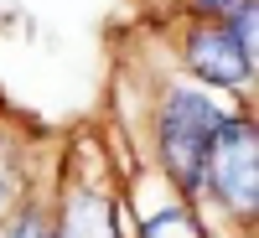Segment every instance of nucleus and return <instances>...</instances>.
I'll use <instances>...</instances> for the list:
<instances>
[{
  "instance_id": "obj_3",
  "label": "nucleus",
  "mask_w": 259,
  "mask_h": 238,
  "mask_svg": "<svg viewBox=\"0 0 259 238\" xmlns=\"http://www.w3.org/2000/svg\"><path fill=\"white\" fill-rule=\"evenodd\" d=\"M187 62H192V73H197V78L218 83V88H233V83H244V78L254 73V62L239 52V41H233L228 26H202V31H192Z\"/></svg>"
},
{
  "instance_id": "obj_5",
  "label": "nucleus",
  "mask_w": 259,
  "mask_h": 238,
  "mask_svg": "<svg viewBox=\"0 0 259 238\" xmlns=\"http://www.w3.org/2000/svg\"><path fill=\"white\" fill-rule=\"evenodd\" d=\"M233 6H244V0H197V11H207V16H228Z\"/></svg>"
},
{
  "instance_id": "obj_6",
  "label": "nucleus",
  "mask_w": 259,
  "mask_h": 238,
  "mask_svg": "<svg viewBox=\"0 0 259 238\" xmlns=\"http://www.w3.org/2000/svg\"><path fill=\"white\" fill-rule=\"evenodd\" d=\"M11 238H52V233H41L36 223H26V228H21V233H11Z\"/></svg>"
},
{
  "instance_id": "obj_4",
  "label": "nucleus",
  "mask_w": 259,
  "mask_h": 238,
  "mask_svg": "<svg viewBox=\"0 0 259 238\" xmlns=\"http://www.w3.org/2000/svg\"><path fill=\"white\" fill-rule=\"evenodd\" d=\"M145 238H202V233L192 228V218H187V212H161V218L145 228Z\"/></svg>"
},
{
  "instance_id": "obj_2",
  "label": "nucleus",
  "mask_w": 259,
  "mask_h": 238,
  "mask_svg": "<svg viewBox=\"0 0 259 238\" xmlns=\"http://www.w3.org/2000/svg\"><path fill=\"white\" fill-rule=\"evenodd\" d=\"M202 176H212V192H218L223 207H233V218H254V207H259V145H254L249 119H223L212 129Z\"/></svg>"
},
{
  "instance_id": "obj_1",
  "label": "nucleus",
  "mask_w": 259,
  "mask_h": 238,
  "mask_svg": "<svg viewBox=\"0 0 259 238\" xmlns=\"http://www.w3.org/2000/svg\"><path fill=\"white\" fill-rule=\"evenodd\" d=\"M228 114L197 88H171L161 99V156L166 171L182 192H197L202 186V166H207V145H212V129H218Z\"/></svg>"
}]
</instances>
